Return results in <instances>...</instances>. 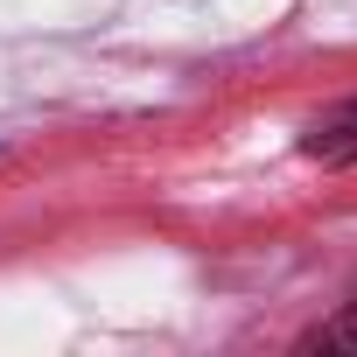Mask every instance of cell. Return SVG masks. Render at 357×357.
Instances as JSON below:
<instances>
[{
  "mask_svg": "<svg viewBox=\"0 0 357 357\" xmlns=\"http://www.w3.org/2000/svg\"><path fill=\"white\" fill-rule=\"evenodd\" d=\"M301 154L322 161V168H350V161H357V98H343L336 112H322V119L301 133Z\"/></svg>",
  "mask_w": 357,
  "mask_h": 357,
  "instance_id": "obj_1",
  "label": "cell"
},
{
  "mask_svg": "<svg viewBox=\"0 0 357 357\" xmlns=\"http://www.w3.org/2000/svg\"><path fill=\"white\" fill-rule=\"evenodd\" d=\"M308 343H315V350H357V308H350V315H336V322H322Z\"/></svg>",
  "mask_w": 357,
  "mask_h": 357,
  "instance_id": "obj_2",
  "label": "cell"
}]
</instances>
